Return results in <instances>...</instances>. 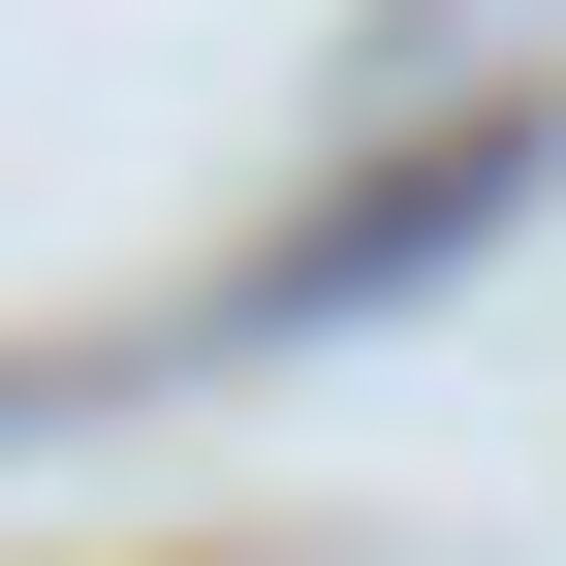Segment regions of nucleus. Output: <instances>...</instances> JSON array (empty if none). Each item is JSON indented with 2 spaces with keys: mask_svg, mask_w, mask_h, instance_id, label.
<instances>
[]
</instances>
